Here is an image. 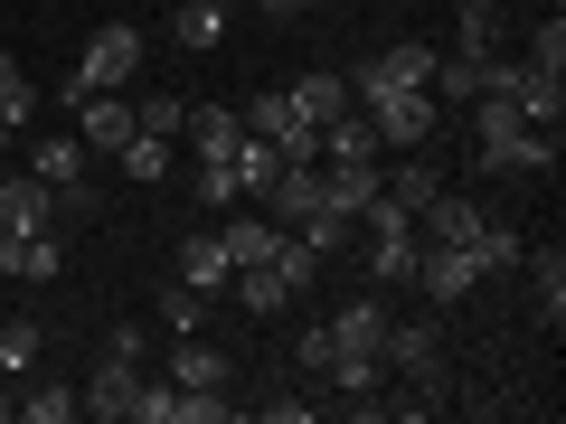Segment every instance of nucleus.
Segmentation results:
<instances>
[{
	"mask_svg": "<svg viewBox=\"0 0 566 424\" xmlns=\"http://www.w3.org/2000/svg\"><path fill=\"white\" fill-rule=\"evenodd\" d=\"M359 226H368V283H416V255H424V226H416V208H397V199H368V208H359Z\"/></svg>",
	"mask_w": 566,
	"mask_h": 424,
	"instance_id": "f257e3e1",
	"label": "nucleus"
},
{
	"mask_svg": "<svg viewBox=\"0 0 566 424\" xmlns=\"http://www.w3.org/2000/svg\"><path fill=\"white\" fill-rule=\"evenodd\" d=\"M245 132L274 141L283 161H322V123L293 104V85H274V95H245Z\"/></svg>",
	"mask_w": 566,
	"mask_h": 424,
	"instance_id": "f03ea898",
	"label": "nucleus"
},
{
	"mask_svg": "<svg viewBox=\"0 0 566 424\" xmlns=\"http://www.w3.org/2000/svg\"><path fill=\"white\" fill-rule=\"evenodd\" d=\"M57 95L76 104V141H85V161H95V151H104V161H114L123 141H133V104H123L114 85H85V76H66Z\"/></svg>",
	"mask_w": 566,
	"mask_h": 424,
	"instance_id": "7ed1b4c3",
	"label": "nucleus"
},
{
	"mask_svg": "<svg viewBox=\"0 0 566 424\" xmlns=\"http://www.w3.org/2000/svg\"><path fill=\"white\" fill-rule=\"evenodd\" d=\"M359 114L378 123V151H416V141L434 132V114H444V104L424 95V85H387V95H368Z\"/></svg>",
	"mask_w": 566,
	"mask_h": 424,
	"instance_id": "20e7f679",
	"label": "nucleus"
},
{
	"mask_svg": "<svg viewBox=\"0 0 566 424\" xmlns=\"http://www.w3.org/2000/svg\"><path fill=\"white\" fill-rule=\"evenodd\" d=\"M387 378H406V386H444V330L434 321H387Z\"/></svg>",
	"mask_w": 566,
	"mask_h": 424,
	"instance_id": "39448f33",
	"label": "nucleus"
},
{
	"mask_svg": "<svg viewBox=\"0 0 566 424\" xmlns=\"http://www.w3.org/2000/svg\"><path fill=\"white\" fill-rule=\"evenodd\" d=\"M39 226H57V189L29 180V170H0V255L20 236H39Z\"/></svg>",
	"mask_w": 566,
	"mask_h": 424,
	"instance_id": "423d86ee",
	"label": "nucleus"
},
{
	"mask_svg": "<svg viewBox=\"0 0 566 424\" xmlns=\"http://www.w3.org/2000/svg\"><path fill=\"white\" fill-rule=\"evenodd\" d=\"M76 76H85V85H133V76H142V29H133V20H104L95 39H85Z\"/></svg>",
	"mask_w": 566,
	"mask_h": 424,
	"instance_id": "0eeeda50",
	"label": "nucleus"
},
{
	"mask_svg": "<svg viewBox=\"0 0 566 424\" xmlns=\"http://www.w3.org/2000/svg\"><path fill=\"white\" fill-rule=\"evenodd\" d=\"M133 396H142V359H123V349H104V359H95V378L76 386V405H85V415H104V424H114V415H133Z\"/></svg>",
	"mask_w": 566,
	"mask_h": 424,
	"instance_id": "6e6552de",
	"label": "nucleus"
},
{
	"mask_svg": "<svg viewBox=\"0 0 566 424\" xmlns=\"http://www.w3.org/2000/svg\"><path fill=\"white\" fill-rule=\"evenodd\" d=\"M322 340H331V359H378V349H387V303H340L322 321Z\"/></svg>",
	"mask_w": 566,
	"mask_h": 424,
	"instance_id": "1a4fd4ad",
	"label": "nucleus"
},
{
	"mask_svg": "<svg viewBox=\"0 0 566 424\" xmlns=\"http://www.w3.org/2000/svg\"><path fill=\"white\" fill-rule=\"evenodd\" d=\"M416 283H424V303H472V283H482V264H472V245H424L416 255Z\"/></svg>",
	"mask_w": 566,
	"mask_h": 424,
	"instance_id": "9d476101",
	"label": "nucleus"
},
{
	"mask_svg": "<svg viewBox=\"0 0 566 424\" xmlns=\"http://www.w3.org/2000/svg\"><path fill=\"white\" fill-rule=\"evenodd\" d=\"M255 199H264V218H274V226H303L312 208H322V161H283Z\"/></svg>",
	"mask_w": 566,
	"mask_h": 424,
	"instance_id": "9b49d317",
	"label": "nucleus"
},
{
	"mask_svg": "<svg viewBox=\"0 0 566 424\" xmlns=\"http://www.w3.org/2000/svg\"><path fill=\"white\" fill-rule=\"evenodd\" d=\"M482 170H557V132L547 123H510L501 141H482Z\"/></svg>",
	"mask_w": 566,
	"mask_h": 424,
	"instance_id": "f8f14e48",
	"label": "nucleus"
},
{
	"mask_svg": "<svg viewBox=\"0 0 566 424\" xmlns=\"http://www.w3.org/2000/svg\"><path fill=\"white\" fill-rule=\"evenodd\" d=\"M189 151H199V161H237V141H245V114L237 104H189Z\"/></svg>",
	"mask_w": 566,
	"mask_h": 424,
	"instance_id": "ddd939ff",
	"label": "nucleus"
},
{
	"mask_svg": "<svg viewBox=\"0 0 566 424\" xmlns=\"http://www.w3.org/2000/svg\"><path fill=\"white\" fill-rule=\"evenodd\" d=\"M416 226H424V245H472L482 208H472V199H453V189H434V199L416 208Z\"/></svg>",
	"mask_w": 566,
	"mask_h": 424,
	"instance_id": "4468645a",
	"label": "nucleus"
},
{
	"mask_svg": "<svg viewBox=\"0 0 566 424\" xmlns=\"http://www.w3.org/2000/svg\"><path fill=\"white\" fill-rule=\"evenodd\" d=\"M237 378V359H227V349H208L199 330H189V340H170V386H227Z\"/></svg>",
	"mask_w": 566,
	"mask_h": 424,
	"instance_id": "2eb2a0df",
	"label": "nucleus"
},
{
	"mask_svg": "<svg viewBox=\"0 0 566 424\" xmlns=\"http://www.w3.org/2000/svg\"><path fill=\"white\" fill-rule=\"evenodd\" d=\"M368 199H378V161H331V170H322V208H340V218H359Z\"/></svg>",
	"mask_w": 566,
	"mask_h": 424,
	"instance_id": "dca6fc26",
	"label": "nucleus"
},
{
	"mask_svg": "<svg viewBox=\"0 0 566 424\" xmlns=\"http://www.w3.org/2000/svg\"><path fill=\"white\" fill-rule=\"evenodd\" d=\"M501 0H463V20H453V57H501Z\"/></svg>",
	"mask_w": 566,
	"mask_h": 424,
	"instance_id": "f3484780",
	"label": "nucleus"
},
{
	"mask_svg": "<svg viewBox=\"0 0 566 424\" xmlns=\"http://www.w3.org/2000/svg\"><path fill=\"white\" fill-rule=\"evenodd\" d=\"M29 180H48V189H85V141H76V132L39 141V151H29Z\"/></svg>",
	"mask_w": 566,
	"mask_h": 424,
	"instance_id": "a211bd4d",
	"label": "nucleus"
},
{
	"mask_svg": "<svg viewBox=\"0 0 566 424\" xmlns=\"http://www.w3.org/2000/svg\"><path fill=\"white\" fill-rule=\"evenodd\" d=\"M20 415H29V424H76L85 405H76V386H66V378H39V368H29V386H20Z\"/></svg>",
	"mask_w": 566,
	"mask_h": 424,
	"instance_id": "6ab92c4d",
	"label": "nucleus"
},
{
	"mask_svg": "<svg viewBox=\"0 0 566 424\" xmlns=\"http://www.w3.org/2000/svg\"><path fill=\"white\" fill-rule=\"evenodd\" d=\"M227 274H237V264H227V236H180V283L189 293H218Z\"/></svg>",
	"mask_w": 566,
	"mask_h": 424,
	"instance_id": "aec40b11",
	"label": "nucleus"
},
{
	"mask_svg": "<svg viewBox=\"0 0 566 424\" xmlns=\"http://www.w3.org/2000/svg\"><path fill=\"white\" fill-rule=\"evenodd\" d=\"M227 20H237V10H227V0H189L180 20H170V39H180V47H189V57H208V47H218V39H227Z\"/></svg>",
	"mask_w": 566,
	"mask_h": 424,
	"instance_id": "412c9836",
	"label": "nucleus"
},
{
	"mask_svg": "<svg viewBox=\"0 0 566 424\" xmlns=\"http://www.w3.org/2000/svg\"><path fill=\"white\" fill-rule=\"evenodd\" d=\"M293 104H303L312 123H340L359 95H349V76H331V66H322V76H293Z\"/></svg>",
	"mask_w": 566,
	"mask_h": 424,
	"instance_id": "4be33fe9",
	"label": "nucleus"
},
{
	"mask_svg": "<svg viewBox=\"0 0 566 424\" xmlns=\"http://www.w3.org/2000/svg\"><path fill=\"white\" fill-rule=\"evenodd\" d=\"M322 151H331V161H378V123L349 104L340 123H322Z\"/></svg>",
	"mask_w": 566,
	"mask_h": 424,
	"instance_id": "5701e85b",
	"label": "nucleus"
},
{
	"mask_svg": "<svg viewBox=\"0 0 566 424\" xmlns=\"http://www.w3.org/2000/svg\"><path fill=\"white\" fill-rule=\"evenodd\" d=\"M520 255H528V236H520L510 218H482V226H472V264H482V274H501V264H520Z\"/></svg>",
	"mask_w": 566,
	"mask_h": 424,
	"instance_id": "b1692460",
	"label": "nucleus"
},
{
	"mask_svg": "<svg viewBox=\"0 0 566 424\" xmlns=\"http://www.w3.org/2000/svg\"><path fill=\"white\" fill-rule=\"evenodd\" d=\"M218 236H227V264H274L283 226L274 218H237V226H218Z\"/></svg>",
	"mask_w": 566,
	"mask_h": 424,
	"instance_id": "393cba45",
	"label": "nucleus"
},
{
	"mask_svg": "<svg viewBox=\"0 0 566 424\" xmlns=\"http://www.w3.org/2000/svg\"><path fill=\"white\" fill-rule=\"evenodd\" d=\"M0 264H10V274H20V283H57L66 245H57V236H48V226H39V236H20V245H10V255H0Z\"/></svg>",
	"mask_w": 566,
	"mask_h": 424,
	"instance_id": "a878e982",
	"label": "nucleus"
},
{
	"mask_svg": "<svg viewBox=\"0 0 566 424\" xmlns=\"http://www.w3.org/2000/svg\"><path fill=\"white\" fill-rule=\"evenodd\" d=\"M520 264H528V283H538L547 330H557V321H566V255H557V245H538V255H520Z\"/></svg>",
	"mask_w": 566,
	"mask_h": 424,
	"instance_id": "bb28decb",
	"label": "nucleus"
},
{
	"mask_svg": "<svg viewBox=\"0 0 566 424\" xmlns=\"http://www.w3.org/2000/svg\"><path fill=\"white\" fill-rule=\"evenodd\" d=\"M227 283H237V293H245V311H283V303H293V283H283L274 264H237V274H227Z\"/></svg>",
	"mask_w": 566,
	"mask_h": 424,
	"instance_id": "cd10ccee",
	"label": "nucleus"
},
{
	"mask_svg": "<svg viewBox=\"0 0 566 424\" xmlns=\"http://www.w3.org/2000/svg\"><path fill=\"white\" fill-rule=\"evenodd\" d=\"M434 189H444V180H434L424 161H397V170H378V199H397V208H424Z\"/></svg>",
	"mask_w": 566,
	"mask_h": 424,
	"instance_id": "c85d7f7f",
	"label": "nucleus"
},
{
	"mask_svg": "<svg viewBox=\"0 0 566 424\" xmlns=\"http://www.w3.org/2000/svg\"><path fill=\"white\" fill-rule=\"evenodd\" d=\"M29 114H39V85L20 76V57H0V132H20Z\"/></svg>",
	"mask_w": 566,
	"mask_h": 424,
	"instance_id": "c756f323",
	"label": "nucleus"
},
{
	"mask_svg": "<svg viewBox=\"0 0 566 424\" xmlns=\"http://www.w3.org/2000/svg\"><path fill=\"white\" fill-rule=\"evenodd\" d=\"M114 170H123V180H170V141L133 132V141H123V151H114Z\"/></svg>",
	"mask_w": 566,
	"mask_h": 424,
	"instance_id": "7c9ffc66",
	"label": "nucleus"
},
{
	"mask_svg": "<svg viewBox=\"0 0 566 424\" xmlns=\"http://www.w3.org/2000/svg\"><path fill=\"white\" fill-rule=\"evenodd\" d=\"M274 274L293 283V293H312V283H322V245H303L293 226H283V245H274Z\"/></svg>",
	"mask_w": 566,
	"mask_h": 424,
	"instance_id": "2f4dec72",
	"label": "nucleus"
},
{
	"mask_svg": "<svg viewBox=\"0 0 566 424\" xmlns=\"http://www.w3.org/2000/svg\"><path fill=\"white\" fill-rule=\"evenodd\" d=\"M528 76H566V20H538V29H528Z\"/></svg>",
	"mask_w": 566,
	"mask_h": 424,
	"instance_id": "473e14b6",
	"label": "nucleus"
},
{
	"mask_svg": "<svg viewBox=\"0 0 566 424\" xmlns=\"http://www.w3.org/2000/svg\"><path fill=\"white\" fill-rule=\"evenodd\" d=\"M293 236H303V245H322V255H340V245L359 236V218H340V208H312V218L293 226Z\"/></svg>",
	"mask_w": 566,
	"mask_h": 424,
	"instance_id": "72a5a7b5",
	"label": "nucleus"
},
{
	"mask_svg": "<svg viewBox=\"0 0 566 424\" xmlns=\"http://www.w3.org/2000/svg\"><path fill=\"white\" fill-rule=\"evenodd\" d=\"M180 123H189V104H180V95H151V104H133V132H151V141H180Z\"/></svg>",
	"mask_w": 566,
	"mask_h": 424,
	"instance_id": "f704fd0d",
	"label": "nucleus"
},
{
	"mask_svg": "<svg viewBox=\"0 0 566 424\" xmlns=\"http://www.w3.org/2000/svg\"><path fill=\"white\" fill-rule=\"evenodd\" d=\"M227 170H237V189H264V180L283 170V151H274V141H255V132H245V141H237V161H227Z\"/></svg>",
	"mask_w": 566,
	"mask_h": 424,
	"instance_id": "c9c22d12",
	"label": "nucleus"
},
{
	"mask_svg": "<svg viewBox=\"0 0 566 424\" xmlns=\"http://www.w3.org/2000/svg\"><path fill=\"white\" fill-rule=\"evenodd\" d=\"M161 321H170V340H189V330H208V293H189V283H170V293H161Z\"/></svg>",
	"mask_w": 566,
	"mask_h": 424,
	"instance_id": "e433bc0d",
	"label": "nucleus"
},
{
	"mask_svg": "<svg viewBox=\"0 0 566 424\" xmlns=\"http://www.w3.org/2000/svg\"><path fill=\"white\" fill-rule=\"evenodd\" d=\"M39 368V321H10L0 330V378H29Z\"/></svg>",
	"mask_w": 566,
	"mask_h": 424,
	"instance_id": "4c0bfd02",
	"label": "nucleus"
},
{
	"mask_svg": "<svg viewBox=\"0 0 566 424\" xmlns=\"http://www.w3.org/2000/svg\"><path fill=\"white\" fill-rule=\"evenodd\" d=\"M199 199H208V208H237L245 189H237V170H227V161H199Z\"/></svg>",
	"mask_w": 566,
	"mask_h": 424,
	"instance_id": "58836bf2",
	"label": "nucleus"
},
{
	"mask_svg": "<svg viewBox=\"0 0 566 424\" xmlns=\"http://www.w3.org/2000/svg\"><path fill=\"white\" fill-rule=\"evenodd\" d=\"M312 0H264V20H303Z\"/></svg>",
	"mask_w": 566,
	"mask_h": 424,
	"instance_id": "ea45409f",
	"label": "nucleus"
},
{
	"mask_svg": "<svg viewBox=\"0 0 566 424\" xmlns=\"http://www.w3.org/2000/svg\"><path fill=\"white\" fill-rule=\"evenodd\" d=\"M10 415H20V396H10V378H0V424H10Z\"/></svg>",
	"mask_w": 566,
	"mask_h": 424,
	"instance_id": "a19ab883",
	"label": "nucleus"
},
{
	"mask_svg": "<svg viewBox=\"0 0 566 424\" xmlns=\"http://www.w3.org/2000/svg\"><path fill=\"white\" fill-rule=\"evenodd\" d=\"M0 170H10V161H0Z\"/></svg>",
	"mask_w": 566,
	"mask_h": 424,
	"instance_id": "79ce46f5",
	"label": "nucleus"
},
{
	"mask_svg": "<svg viewBox=\"0 0 566 424\" xmlns=\"http://www.w3.org/2000/svg\"><path fill=\"white\" fill-rule=\"evenodd\" d=\"M0 141H10V132H0Z\"/></svg>",
	"mask_w": 566,
	"mask_h": 424,
	"instance_id": "37998d69",
	"label": "nucleus"
}]
</instances>
